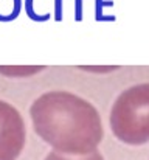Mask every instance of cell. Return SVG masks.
Instances as JSON below:
<instances>
[{
    "label": "cell",
    "mask_w": 149,
    "mask_h": 160,
    "mask_svg": "<svg viewBox=\"0 0 149 160\" xmlns=\"http://www.w3.org/2000/svg\"><path fill=\"white\" fill-rule=\"evenodd\" d=\"M22 9V0H0V22L14 20Z\"/></svg>",
    "instance_id": "277c9868"
},
{
    "label": "cell",
    "mask_w": 149,
    "mask_h": 160,
    "mask_svg": "<svg viewBox=\"0 0 149 160\" xmlns=\"http://www.w3.org/2000/svg\"><path fill=\"white\" fill-rule=\"evenodd\" d=\"M45 160H104V159H102V156H101L99 152H97V151H93V152H90V154H86V156H82V157H79V159L67 157V156H64L62 152L51 151L48 156L45 157Z\"/></svg>",
    "instance_id": "5b68a950"
},
{
    "label": "cell",
    "mask_w": 149,
    "mask_h": 160,
    "mask_svg": "<svg viewBox=\"0 0 149 160\" xmlns=\"http://www.w3.org/2000/svg\"><path fill=\"white\" fill-rule=\"evenodd\" d=\"M30 115L36 134L62 154H90L104 137L95 106L70 92L41 95L30 107Z\"/></svg>",
    "instance_id": "6da1fadb"
},
{
    "label": "cell",
    "mask_w": 149,
    "mask_h": 160,
    "mask_svg": "<svg viewBox=\"0 0 149 160\" xmlns=\"http://www.w3.org/2000/svg\"><path fill=\"white\" fill-rule=\"evenodd\" d=\"M113 135L132 146L149 142V82L129 87L115 100L110 110Z\"/></svg>",
    "instance_id": "7a4b0ae2"
},
{
    "label": "cell",
    "mask_w": 149,
    "mask_h": 160,
    "mask_svg": "<svg viewBox=\"0 0 149 160\" xmlns=\"http://www.w3.org/2000/svg\"><path fill=\"white\" fill-rule=\"evenodd\" d=\"M27 140L25 123L14 106L0 100V160H16Z\"/></svg>",
    "instance_id": "3957f363"
}]
</instances>
